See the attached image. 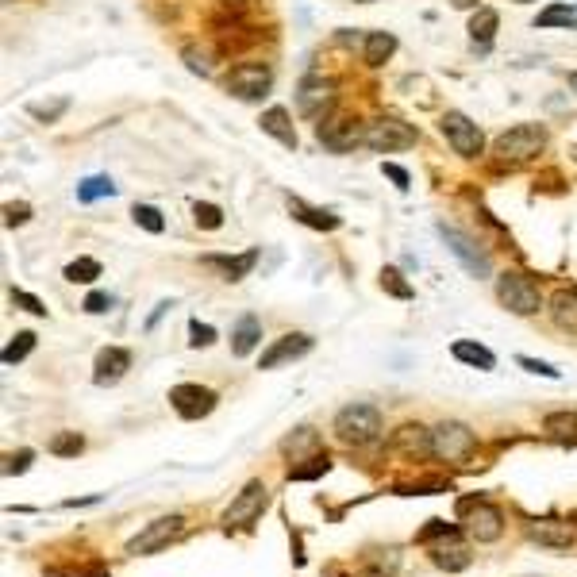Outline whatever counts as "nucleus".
Wrapping results in <instances>:
<instances>
[{"mask_svg": "<svg viewBox=\"0 0 577 577\" xmlns=\"http://www.w3.org/2000/svg\"><path fill=\"white\" fill-rule=\"evenodd\" d=\"M335 435L347 447H370V443L381 439V412L374 404H347L335 416Z\"/></svg>", "mask_w": 577, "mask_h": 577, "instance_id": "1", "label": "nucleus"}, {"mask_svg": "<svg viewBox=\"0 0 577 577\" xmlns=\"http://www.w3.org/2000/svg\"><path fill=\"white\" fill-rule=\"evenodd\" d=\"M497 301L516 312V316H535L543 308V289L535 277L520 274V270H508V274L497 277Z\"/></svg>", "mask_w": 577, "mask_h": 577, "instance_id": "2", "label": "nucleus"}, {"mask_svg": "<svg viewBox=\"0 0 577 577\" xmlns=\"http://www.w3.org/2000/svg\"><path fill=\"white\" fill-rule=\"evenodd\" d=\"M543 147H547V127L516 124V127H508L504 135H497L493 154H497V162H527V158H535Z\"/></svg>", "mask_w": 577, "mask_h": 577, "instance_id": "3", "label": "nucleus"}, {"mask_svg": "<svg viewBox=\"0 0 577 577\" xmlns=\"http://www.w3.org/2000/svg\"><path fill=\"white\" fill-rule=\"evenodd\" d=\"M477 451V435L458 420H443L431 431V454L439 462H466Z\"/></svg>", "mask_w": 577, "mask_h": 577, "instance_id": "4", "label": "nucleus"}, {"mask_svg": "<svg viewBox=\"0 0 577 577\" xmlns=\"http://www.w3.org/2000/svg\"><path fill=\"white\" fill-rule=\"evenodd\" d=\"M362 143L377 154L408 151V147H416V127L404 124V120H393V116H385V120H374V124L362 131Z\"/></svg>", "mask_w": 577, "mask_h": 577, "instance_id": "5", "label": "nucleus"}, {"mask_svg": "<svg viewBox=\"0 0 577 577\" xmlns=\"http://www.w3.org/2000/svg\"><path fill=\"white\" fill-rule=\"evenodd\" d=\"M185 535V516H158V520H151V524L143 527L135 539H127V554H154L162 551V547H170V543H177Z\"/></svg>", "mask_w": 577, "mask_h": 577, "instance_id": "6", "label": "nucleus"}, {"mask_svg": "<svg viewBox=\"0 0 577 577\" xmlns=\"http://www.w3.org/2000/svg\"><path fill=\"white\" fill-rule=\"evenodd\" d=\"M462 520H466V531L474 535L477 543H497L504 535V512L497 504L489 501H462Z\"/></svg>", "mask_w": 577, "mask_h": 577, "instance_id": "7", "label": "nucleus"}, {"mask_svg": "<svg viewBox=\"0 0 577 577\" xmlns=\"http://www.w3.org/2000/svg\"><path fill=\"white\" fill-rule=\"evenodd\" d=\"M439 131L447 135V143L454 147V154H462V158H477L481 147H485V135H481V127L466 116V112H443V120H439Z\"/></svg>", "mask_w": 577, "mask_h": 577, "instance_id": "8", "label": "nucleus"}, {"mask_svg": "<svg viewBox=\"0 0 577 577\" xmlns=\"http://www.w3.org/2000/svg\"><path fill=\"white\" fill-rule=\"evenodd\" d=\"M266 501H270V489H266L262 481H247V485L235 493V501L227 504L224 527H227V531H231V527H251L254 520L262 516Z\"/></svg>", "mask_w": 577, "mask_h": 577, "instance_id": "9", "label": "nucleus"}, {"mask_svg": "<svg viewBox=\"0 0 577 577\" xmlns=\"http://www.w3.org/2000/svg\"><path fill=\"white\" fill-rule=\"evenodd\" d=\"M435 231L443 235V243L451 247V254L462 262V270H466V274H470V277H489V270H493V266H489V254L481 251V247H477L466 231H458V227H451V224H439Z\"/></svg>", "mask_w": 577, "mask_h": 577, "instance_id": "10", "label": "nucleus"}, {"mask_svg": "<svg viewBox=\"0 0 577 577\" xmlns=\"http://www.w3.org/2000/svg\"><path fill=\"white\" fill-rule=\"evenodd\" d=\"M274 85V70L262 66V62H243L227 74V89L239 97V101H262Z\"/></svg>", "mask_w": 577, "mask_h": 577, "instance_id": "11", "label": "nucleus"}, {"mask_svg": "<svg viewBox=\"0 0 577 577\" xmlns=\"http://www.w3.org/2000/svg\"><path fill=\"white\" fill-rule=\"evenodd\" d=\"M170 404H174V412L181 416V420H204V416L216 412L220 397H216L208 385H193V381H185V385H174V389H170Z\"/></svg>", "mask_w": 577, "mask_h": 577, "instance_id": "12", "label": "nucleus"}, {"mask_svg": "<svg viewBox=\"0 0 577 577\" xmlns=\"http://www.w3.org/2000/svg\"><path fill=\"white\" fill-rule=\"evenodd\" d=\"M308 351H312V335H304V331L281 335V339H274V343L262 351V362H258V370H277L281 362H297V358H304Z\"/></svg>", "mask_w": 577, "mask_h": 577, "instance_id": "13", "label": "nucleus"}, {"mask_svg": "<svg viewBox=\"0 0 577 577\" xmlns=\"http://www.w3.org/2000/svg\"><path fill=\"white\" fill-rule=\"evenodd\" d=\"M316 135H320V143H324L327 151H335V154H347L362 143V127H358V120H351V116L324 120V124L316 127Z\"/></svg>", "mask_w": 577, "mask_h": 577, "instance_id": "14", "label": "nucleus"}, {"mask_svg": "<svg viewBox=\"0 0 577 577\" xmlns=\"http://www.w3.org/2000/svg\"><path fill=\"white\" fill-rule=\"evenodd\" d=\"M335 104V85L324 77H304L301 93H297V108L308 120H324V112Z\"/></svg>", "mask_w": 577, "mask_h": 577, "instance_id": "15", "label": "nucleus"}, {"mask_svg": "<svg viewBox=\"0 0 577 577\" xmlns=\"http://www.w3.org/2000/svg\"><path fill=\"white\" fill-rule=\"evenodd\" d=\"M524 531L531 543H539L547 551H570L574 547V531L566 524H558V520H531Z\"/></svg>", "mask_w": 577, "mask_h": 577, "instance_id": "16", "label": "nucleus"}, {"mask_svg": "<svg viewBox=\"0 0 577 577\" xmlns=\"http://www.w3.org/2000/svg\"><path fill=\"white\" fill-rule=\"evenodd\" d=\"M127 370H131V354L124 347H104L97 354V362H93V381L97 385H116Z\"/></svg>", "mask_w": 577, "mask_h": 577, "instance_id": "17", "label": "nucleus"}, {"mask_svg": "<svg viewBox=\"0 0 577 577\" xmlns=\"http://www.w3.org/2000/svg\"><path fill=\"white\" fill-rule=\"evenodd\" d=\"M262 343V324H258V316H239V324H235V331H231V354L235 358H247V354H254V347Z\"/></svg>", "mask_w": 577, "mask_h": 577, "instance_id": "18", "label": "nucleus"}, {"mask_svg": "<svg viewBox=\"0 0 577 577\" xmlns=\"http://www.w3.org/2000/svg\"><path fill=\"white\" fill-rule=\"evenodd\" d=\"M254 262H258V251H247L239 254V258H227V254H208V258H204V266L220 270L224 281H243V277L254 270Z\"/></svg>", "mask_w": 577, "mask_h": 577, "instance_id": "19", "label": "nucleus"}, {"mask_svg": "<svg viewBox=\"0 0 577 577\" xmlns=\"http://www.w3.org/2000/svg\"><path fill=\"white\" fill-rule=\"evenodd\" d=\"M289 212H293L304 227H316V231H335V227L343 224L335 212H327V208H312V204H304L301 197H289Z\"/></svg>", "mask_w": 577, "mask_h": 577, "instance_id": "20", "label": "nucleus"}, {"mask_svg": "<svg viewBox=\"0 0 577 577\" xmlns=\"http://www.w3.org/2000/svg\"><path fill=\"white\" fill-rule=\"evenodd\" d=\"M497 24H501V16H497L493 8H477L474 12V20H470V43H474L477 51H489V47H493Z\"/></svg>", "mask_w": 577, "mask_h": 577, "instance_id": "21", "label": "nucleus"}, {"mask_svg": "<svg viewBox=\"0 0 577 577\" xmlns=\"http://www.w3.org/2000/svg\"><path fill=\"white\" fill-rule=\"evenodd\" d=\"M397 51V39L389 35V31H370L366 39H362V62L366 66H385L389 58Z\"/></svg>", "mask_w": 577, "mask_h": 577, "instance_id": "22", "label": "nucleus"}, {"mask_svg": "<svg viewBox=\"0 0 577 577\" xmlns=\"http://www.w3.org/2000/svg\"><path fill=\"white\" fill-rule=\"evenodd\" d=\"M262 131L274 135L281 147H297V131H293V120L285 108H266L262 112Z\"/></svg>", "mask_w": 577, "mask_h": 577, "instance_id": "23", "label": "nucleus"}, {"mask_svg": "<svg viewBox=\"0 0 577 577\" xmlns=\"http://www.w3.org/2000/svg\"><path fill=\"white\" fill-rule=\"evenodd\" d=\"M551 320L562 327V331L577 335V293L574 289H558L551 297Z\"/></svg>", "mask_w": 577, "mask_h": 577, "instance_id": "24", "label": "nucleus"}, {"mask_svg": "<svg viewBox=\"0 0 577 577\" xmlns=\"http://www.w3.org/2000/svg\"><path fill=\"white\" fill-rule=\"evenodd\" d=\"M451 354L458 362L474 366V370H497V354L489 351V347H481V343H470V339H458L451 347Z\"/></svg>", "mask_w": 577, "mask_h": 577, "instance_id": "25", "label": "nucleus"}, {"mask_svg": "<svg viewBox=\"0 0 577 577\" xmlns=\"http://www.w3.org/2000/svg\"><path fill=\"white\" fill-rule=\"evenodd\" d=\"M393 447H397V451H408V454H416V451L431 454V431H424L420 424H404L401 431H393Z\"/></svg>", "mask_w": 577, "mask_h": 577, "instance_id": "26", "label": "nucleus"}, {"mask_svg": "<svg viewBox=\"0 0 577 577\" xmlns=\"http://www.w3.org/2000/svg\"><path fill=\"white\" fill-rule=\"evenodd\" d=\"M431 562H435L439 570H447V574H458V570H466L474 558H470L466 547L454 543V547H435V551H431Z\"/></svg>", "mask_w": 577, "mask_h": 577, "instance_id": "27", "label": "nucleus"}, {"mask_svg": "<svg viewBox=\"0 0 577 577\" xmlns=\"http://www.w3.org/2000/svg\"><path fill=\"white\" fill-rule=\"evenodd\" d=\"M101 197H116V181L112 177H85L81 185H77V201L81 204H93V201H101Z\"/></svg>", "mask_w": 577, "mask_h": 577, "instance_id": "28", "label": "nucleus"}, {"mask_svg": "<svg viewBox=\"0 0 577 577\" xmlns=\"http://www.w3.org/2000/svg\"><path fill=\"white\" fill-rule=\"evenodd\" d=\"M535 27H577V4H551L547 12H539Z\"/></svg>", "mask_w": 577, "mask_h": 577, "instance_id": "29", "label": "nucleus"}, {"mask_svg": "<svg viewBox=\"0 0 577 577\" xmlns=\"http://www.w3.org/2000/svg\"><path fill=\"white\" fill-rule=\"evenodd\" d=\"M381 289H385L389 297H397V301H412V297H416V289H412V285L404 281L401 270H393V266L381 270Z\"/></svg>", "mask_w": 577, "mask_h": 577, "instance_id": "30", "label": "nucleus"}, {"mask_svg": "<svg viewBox=\"0 0 577 577\" xmlns=\"http://www.w3.org/2000/svg\"><path fill=\"white\" fill-rule=\"evenodd\" d=\"M31 351H35V335H31V331H16L0 358H4V366H16V362H24Z\"/></svg>", "mask_w": 577, "mask_h": 577, "instance_id": "31", "label": "nucleus"}, {"mask_svg": "<svg viewBox=\"0 0 577 577\" xmlns=\"http://www.w3.org/2000/svg\"><path fill=\"white\" fill-rule=\"evenodd\" d=\"M331 470V458L324 451H316L308 458V466H289V481H312V477H324Z\"/></svg>", "mask_w": 577, "mask_h": 577, "instance_id": "32", "label": "nucleus"}, {"mask_svg": "<svg viewBox=\"0 0 577 577\" xmlns=\"http://www.w3.org/2000/svg\"><path fill=\"white\" fill-rule=\"evenodd\" d=\"M543 427L551 431L554 439H577V412H551Z\"/></svg>", "mask_w": 577, "mask_h": 577, "instance_id": "33", "label": "nucleus"}, {"mask_svg": "<svg viewBox=\"0 0 577 577\" xmlns=\"http://www.w3.org/2000/svg\"><path fill=\"white\" fill-rule=\"evenodd\" d=\"M81 451H85V439L77 431H58L51 439V454H58V458H77Z\"/></svg>", "mask_w": 577, "mask_h": 577, "instance_id": "34", "label": "nucleus"}, {"mask_svg": "<svg viewBox=\"0 0 577 577\" xmlns=\"http://www.w3.org/2000/svg\"><path fill=\"white\" fill-rule=\"evenodd\" d=\"M131 220L143 227V231H151V235H162V227H166L162 212H158L154 204H135V208H131Z\"/></svg>", "mask_w": 577, "mask_h": 577, "instance_id": "35", "label": "nucleus"}, {"mask_svg": "<svg viewBox=\"0 0 577 577\" xmlns=\"http://www.w3.org/2000/svg\"><path fill=\"white\" fill-rule=\"evenodd\" d=\"M101 277V262L97 258H77V262H70L66 266V281H81V285H89V281H97Z\"/></svg>", "mask_w": 577, "mask_h": 577, "instance_id": "36", "label": "nucleus"}, {"mask_svg": "<svg viewBox=\"0 0 577 577\" xmlns=\"http://www.w3.org/2000/svg\"><path fill=\"white\" fill-rule=\"evenodd\" d=\"M193 220H197V227H204V231H216V227H224V212H220L216 204L197 201L193 204Z\"/></svg>", "mask_w": 577, "mask_h": 577, "instance_id": "37", "label": "nucleus"}, {"mask_svg": "<svg viewBox=\"0 0 577 577\" xmlns=\"http://www.w3.org/2000/svg\"><path fill=\"white\" fill-rule=\"evenodd\" d=\"M66 108H70L66 97H58V101H51V104H27V112H31L35 120H43V124H54V120H58Z\"/></svg>", "mask_w": 577, "mask_h": 577, "instance_id": "38", "label": "nucleus"}, {"mask_svg": "<svg viewBox=\"0 0 577 577\" xmlns=\"http://www.w3.org/2000/svg\"><path fill=\"white\" fill-rule=\"evenodd\" d=\"M308 447H316V431H312V427H301V435H297V439L289 435V439L281 443V451H285V454H301V451H308Z\"/></svg>", "mask_w": 577, "mask_h": 577, "instance_id": "39", "label": "nucleus"}, {"mask_svg": "<svg viewBox=\"0 0 577 577\" xmlns=\"http://www.w3.org/2000/svg\"><path fill=\"white\" fill-rule=\"evenodd\" d=\"M443 535H447V539H454V535H458V527L447 524V520H431V524H427L424 531L416 535V539H420V543H431V539H443Z\"/></svg>", "mask_w": 577, "mask_h": 577, "instance_id": "40", "label": "nucleus"}, {"mask_svg": "<svg viewBox=\"0 0 577 577\" xmlns=\"http://www.w3.org/2000/svg\"><path fill=\"white\" fill-rule=\"evenodd\" d=\"M189 335H193V339H189L193 347H212V343H216V327L201 324V320H189Z\"/></svg>", "mask_w": 577, "mask_h": 577, "instance_id": "41", "label": "nucleus"}, {"mask_svg": "<svg viewBox=\"0 0 577 577\" xmlns=\"http://www.w3.org/2000/svg\"><path fill=\"white\" fill-rule=\"evenodd\" d=\"M516 362H520V366H524L527 374H539V377H551V381H558V370H554L551 362H539V358H527V354H520V358H516Z\"/></svg>", "mask_w": 577, "mask_h": 577, "instance_id": "42", "label": "nucleus"}, {"mask_svg": "<svg viewBox=\"0 0 577 577\" xmlns=\"http://www.w3.org/2000/svg\"><path fill=\"white\" fill-rule=\"evenodd\" d=\"M12 301L20 304L24 312H31V316H47V304L39 301V297H31V293H24V289H12Z\"/></svg>", "mask_w": 577, "mask_h": 577, "instance_id": "43", "label": "nucleus"}, {"mask_svg": "<svg viewBox=\"0 0 577 577\" xmlns=\"http://www.w3.org/2000/svg\"><path fill=\"white\" fill-rule=\"evenodd\" d=\"M31 220V208L27 204H4V224L8 227H20Z\"/></svg>", "mask_w": 577, "mask_h": 577, "instance_id": "44", "label": "nucleus"}, {"mask_svg": "<svg viewBox=\"0 0 577 577\" xmlns=\"http://www.w3.org/2000/svg\"><path fill=\"white\" fill-rule=\"evenodd\" d=\"M81 308H85L89 316H104V312L112 308V297H108V293H89V297H85V304H81Z\"/></svg>", "mask_w": 577, "mask_h": 577, "instance_id": "45", "label": "nucleus"}, {"mask_svg": "<svg viewBox=\"0 0 577 577\" xmlns=\"http://www.w3.org/2000/svg\"><path fill=\"white\" fill-rule=\"evenodd\" d=\"M31 458H35V454H31V451L8 454V462H4V474H8V477H12V474H24L27 466H31Z\"/></svg>", "mask_w": 577, "mask_h": 577, "instance_id": "46", "label": "nucleus"}, {"mask_svg": "<svg viewBox=\"0 0 577 577\" xmlns=\"http://www.w3.org/2000/svg\"><path fill=\"white\" fill-rule=\"evenodd\" d=\"M381 170H385V177H389V181H393V185H397V189H408V170H401V166H393V162H385V166H381Z\"/></svg>", "mask_w": 577, "mask_h": 577, "instance_id": "47", "label": "nucleus"}, {"mask_svg": "<svg viewBox=\"0 0 577 577\" xmlns=\"http://www.w3.org/2000/svg\"><path fill=\"white\" fill-rule=\"evenodd\" d=\"M170 308H174V304H170V301H162V304H158V308H154V316H151V320H147V327H154V324H158V320H162V316H166Z\"/></svg>", "mask_w": 577, "mask_h": 577, "instance_id": "48", "label": "nucleus"}, {"mask_svg": "<svg viewBox=\"0 0 577 577\" xmlns=\"http://www.w3.org/2000/svg\"><path fill=\"white\" fill-rule=\"evenodd\" d=\"M74 577H112V574L101 570V566H93V570H81V574H74Z\"/></svg>", "mask_w": 577, "mask_h": 577, "instance_id": "49", "label": "nucleus"}, {"mask_svg": "<svg viewBox=\"0 0 577 577\" xmlns=\"http://www.w3.org/2000/svg\"><path fill=\"white\" fill-rule=\"evenodd\" d=\"M451 4H454V8H474L477 0H451Z\"/></svg>", "mask_w": 577, "mask_h": 577, "instance_id": "50", "label": "nucleus"}, {"mask_svg": "<svg viewBox=\"0 0 577 577\" xmlns=\"http://www.w3.org/2000/svg\"><path fill=\"white\" fill-rule=\"evenodd\" d=\"M354 4H374V0H354Z\"/></svg>", "mask_w": 577, "mask_h": 577, "instance_id": "51", "label": "nucleus"}, {"mask_svg": "<svg viewBox=\"0 0 577 577\" xmlns=\"http://www.w3.org/2000/svg\"><path fill=\"white\" fill-rule=\"evenodd\" d=\"M574 162H577V147H574Z\"/></svg>", "mask_w": 577, "mask_h": 577, "instance_id": "52", "label": "nucleus"}, {"mask_svg": "<svg viewBox=\"0 0 577 577\" xmlns=\"http://www.w3.org/2000/svg\"><path fill=\"white\" fill-rule=\"evenodd\" d=\"M516 4H527V0H516Z\"/></svg>", "mask_w": 577, "mask_h": 577, "instance_id": "53", "label": "nucleus"}]
</instances>
